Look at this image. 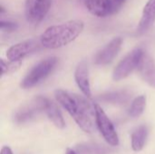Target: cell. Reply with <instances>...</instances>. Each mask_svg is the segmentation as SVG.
Returning <instances> with one entry per match:
<instances>
[{"instance_id": "cell-1", "label": "cell", "mask_w": 155, "mask_h": 154, "mask_svg": "<svg viewBox=\"0 0 155 154\" xmlns=\"http://www.w3.org/2000/svg\"><path fill=\"white\" fill-rule=\"evenodd\" d=\"M54 95L57 102L69 113V114L74 118L78 126L84 132L87 133H92L94 132V106L93 108L89 102L82 96L69 93L61 89L56 90L54 92Z\"/></svg>"}, {"instance_id": "cell-2", "label": "cell", "mask_w": 155, "mask_h": 154, "mask_svg": "<svg viewBox=\"0 0 155 154\" xmlns=\"http://www.w3.org/2000/svg\"><path fill=\"white\" fill-rule=\"evenodd\" d=\"M84 27L81 20H71L46 28L40 36V44L48 49L63 47L74 41Z\"/></svg>"}, {"instance_id": "cell-3", "label": "cell", "mask_w": 155, "mask_h": 154, "mask_svg": "<svg viewBox=\"0 0 155 154\" xmlns=\"http://www.w3.org/2000/svg\"><path fill=\"white\" fill-rule=\"evenodd\" d=\"M57 64V58L54 56L45 58L35 65L22 80L20 86L24 89L32 88L44 81L54 70Z\"/></svg>"}, {"instance_id": "cell-4", "label": "cell", "mask_w": 155, "mask_h": 154, "mask_svg": "<svg viewBox=\"0 0 155 154\" xmlns=\"http://www.w3.org/2000/svg\"><path fill=\"white\" fill-rule=\"evenodd\" d=\"M144 54L142 48H135L119 62L113 72V79L121 81L126 78L134 69L138 68L141 59Z\"/></svg>"}, {"instance_id": "cell-5", "label": "cell", "mask_w": 155, "mask_h": 154, "mask_svg": "<svg viewBox=\"0 0 155 154\" xmlns=\"http://www.w3.org/2000/svg\"><path fill=\"white\" fill-rule=\"evenodd\" d=\"M94 106L95 111L96 126L98 127L101 134L108 144L111 146H118L119 137L113 123L99 104L95 103Z\"/></svg>"}, {"instance_id": "cell-6", "label": "cell", "mask_w": 155, "mask_h": 154, "mask_svg": "<svg viewBox=\"0 0 155 154\" xmlns=\"http://www.w3.org/2000/svg\"><path fill=\"white\" fill-rule=\"evenodd\" d=\"M48 99L43 96H37L34 98L27 105L24 106L21 110H19L15 115V122L18 124L21 123H25L27 122H30L35 116L41 113L45 112L47 103H48Z\"/></svg>"}, {"instance_id": "cell-7", "label": "cell", "mask_w": 155, "mask_h": 154, "mask_svg": "<svg viewBox=\"0 0 155 154\" xmlns=\"http://www.w3.org/2000/svg\"><path fill=\"white\" fill-rule=\"evenodd\" d=\"M52 0H25V15L26 20L36 25L40 23L47 15Z\"/></svg>"}, {"instance_id": "cell-8", "label": "cell", "mask_w": 155, "mask_h": 154, "mask_svg": "<svg viewBox=\"0 0 155 154\" xmlns=\"http://www.w3.org/2000/svg\"><path fill=\"white\" fill-rule=\"evenodd\" d=\"M123 39L115 37L104 46L94 56V63L97 65H107L111 64L121 50Z\"/></svg>"}, {"instance_id": "cell-9", "label": "cell", "mask_w": 155, "mask_h": 154, "mask_svg": "<svg viewBox=\"0 0 155 154\" xmlns=\"http://www.w3.org/2000/svg\"><path fill=\"white\" fill-rule=\"evenodd\" d=\"M39 44L35 40H25L12 45L6 52V57L10 62H19L27 54L35 52Z\"/></svg>"}, {"instance_id": "cell-10", "label": "cell", "mask_w": 155, "mask_h": 154, "mask_svg": "<svg viewBox=\"0 0 155 154\" xmlns=\"http://www.w3.org/2000/svg\"><path fill=\"white\" fill-rule=\"evenodd\" d=\"M74 79L81 92L86 97H90L92 93H91V86H90L89 69H88V64L85 61L80 62L76 66L74 72Z\"/></svg>"}, {"instance_id": "cell-11", "label": "cell", "mask_w": 155, "mask_h": 154, "mask_svg": "<svg viewBox=\"0 0 155 154\" xmlns=\"http://www.w3.org/2000/svg\"><path fill=\"white\" fill-rule=\"evenodd\" d=\"M86 9L94 15L104 17L114 12L113 0H84Z\"/></svg>"}, {"instance_id": "cell-12", "label": "cell", "mask_w": 155, "mask_h": 154, "mask_svg": "<svg viewBox=\"0 0 155 154\" xmlns=\"http://www.w3.org/2000/svg\"><path fill=\"white\" fill-rule=\"evenodd\" d=\"M142 78L152 87L155 88V61L146 53L143 54L138 66Z\"/></svg>"}, {"instance_id": "cell-13", "label": "cell", "mask_w": 155, "mask_h": 154, "mask_svg": "<svg viewBox=\"0 0 155 154\" xmlns=\"http://www.w3.org/2000/svg\"><path fill=\"white\" fill-rule=\"evenodd\" d=\"M155 21V0H148L145 4L141 20L138 25L137 32L142 34L147 32L154 24Z\"/></svg>"}, {"instance_id": "cell-14", "label": "cell", "mask_w": 155, "mask_h": 154, "mask_svg": "<svg viewBox=\"0 0 155 154\" xmlns=\"http://www.w3.org/2000/svg\"><path fill=\"white\" fill-rule=\"evenodd\" d=\"M45 113H46L47 117L54 124L55 127H57L59 129H64L65 127V122L64 120V117H63L59 108L56 106L55 103H54L50 100L48 101V103L45 110Z\"/></svg>"}, {"instance_id": "cell-15", "label": "cell", "mask_w": 155, "mask_h": 154, "mask_svg": "<svg viewBox=\"0 0 155 154\" xmlns=\"http://www.w3.org/2000/svg\"><path fill=\"white\" fill-rule=\"evenodd\" d=\"M148 128L145 125L138 127L132 134V148L134 152H141L146 143Z\"/></svg>"}, {"instance_id": "cell-16", "label": "cell", "mask_w": 155, "mask_h": 154, "mask_svg": "<svg viewBox=\"0 0 155 154\" xmlns=\"http://www.w3.org/2000/svg\"><path fill=\"white\" fill-rule=\"evenodd\" d=\"M131 93L128 91H116L102 94L99 96V99L105 103H110L114 104H124L129 101Z\"/></svg>"}, {"instance_id": "cell-17", "label": "cell", "mask_w": 155, "mask_h": 154, "mask_svg": "<svg viewBox=\"0 0 155 154\" xmlns=\"http://www.w3.org/2000/svg\"><path fill=\"white\" fill-rule=\"evenodd\" d=\"M145 105H146V97L144 95H140L136 97L132 102V104L129 110V115L133 118L140 117L144 112Z\"/></svg>"}, {"instance_id": "cell-18", "label": "cell", "mask_w": 155, "mask_h": 154, "mask_svg": "<svg viewBox=\"0 0 155 154\" xmlns=\"http://www.w3.org/2000/svg\"><path fill=\"white\" fill-rule=\"evenodd\" d=\"M77 154H103L107 152V149L100 146V145H94V144H84V145H79L74 150Z\"/></svg>"}, {"instance_id": "cell-19", "label": "cell", "mask_w": 155, "mask_h": 154, "mask_svg": "<svg viewBox=\"0 0 155 154\" xmlns=\"http://www.w3.org/2000/svg\"><path fill=\"white\" fill-rule=\"evenodd\" d=\"M21 65V61L19 62H5L3 59H1V69H2V75H4L6 73L14 72L17 70Z\"/></svg>"}, {"instance_id": "cell-20", "label": "cell", "mask_w": 155, "mask_h": 154, "mask_svg": "<svg viewBox=\"0 0 155 154\" xmlns=\"http://www.w3.org/2000/svg\"><path fill=\"white\" fill-rule=\"evenodd\" d=\"M17 27V25L14 22L11 21H4L2 20L0 23V28L3 31H6V32H10V31H14L15 30Z\"/></svg>"}, {"instance_id": "cell-21", "label": "cell", "mask_w": 155, "mask_h": 154, "mask_svg": "<svg viewBox=\"0 0 155 154\" xmlns=\"http://www.w3.org/2000/svg\"><path fill=\"white\" fill-rule=\"evenodd\" d=\"M124 2V0H113V4H114V11L118 9V7L120 5H122V4Z\"/></svg>"}, {"instance_id": "cell-22", "label": "cell", "mask_w": 155, "mask_h": 154, "mask_svg": "<svg viewBox=\"0 0 155 154\" xmlns=\"http://www.w3.org/2000/svg\"><path fill=\"white\" fill-rule=\"evenodd\" d=\"M0 154H13V152L8 146H4L1 150V153Z\"/></svg>"}, {"instance_id": "cell-23", "label": "cell", "mask_w": 155, "mask_h": 154, "mask_svg": "<svg viewBox=\"0 0 155 154\" xmlns=\"http://www.w3.org/2000/svg\"><path fill=\"white\" fill-rule=\"evenodd\" d=\"M66 154H77V152L74 150H73V149H67Z\"/></svg>"}]
</instances>
